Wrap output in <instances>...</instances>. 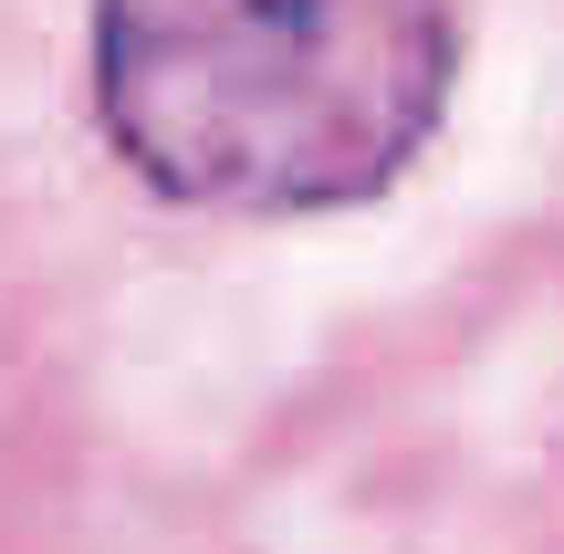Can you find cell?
<instances>
[{"mask_svg": "<svg viewBox=\"0 0 564 554\" xmlns=\"http://www.w3.org/2000/svg\"><path fill=\"white\" fill-rule=\"evenodd\" d=\"M95 126L167 209L314 220L398 188L460 84L449 0H95Z\"/></svg>", "mask_w": 564, "mask_h": 554, "instance_id": "6da1fadb", "label": "cell"}]
</instances>
